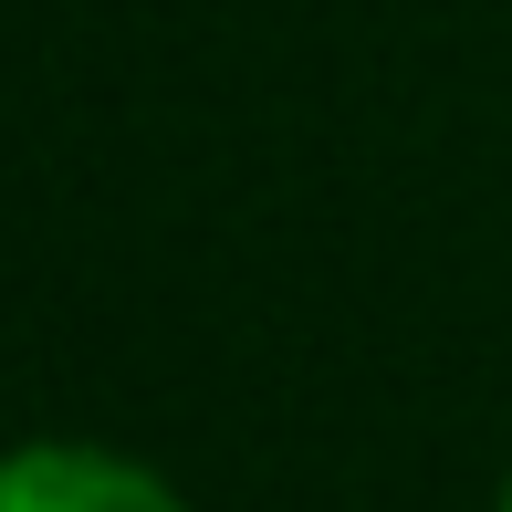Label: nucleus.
Returning <instances> with one entry per match:
<instances>
[{"instance_id":"2","label":"nucleus","mask_w":512,"mask_h":512,"mask_svg":"<svg viewBox=\"0 0 512 512\" xmlns=\"http://www.w3.org/2000/svg\"><path fill=\"white\" fill-rule=\"evenodd\" d=\"M502 512H512V492H502Z\"/></svg>"},{"instance_id":"1","label":"nucleus","mask_w":512,"mask_h":512,"mask_svg":"<svg viewBox=\"0 0 512 512\" xmlns=\"http://www.w3.org/2000/svg\"><path fill=\"white\" fill-rule=\"evenodd\" d=\"M0 512H189L147 460L95 439H21L0 460Z\"/></svg>"}]
</instances>
